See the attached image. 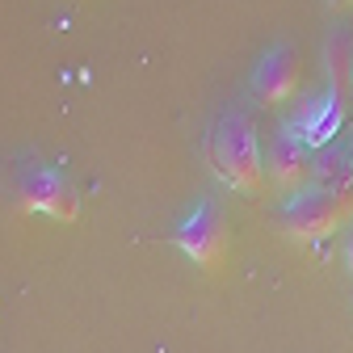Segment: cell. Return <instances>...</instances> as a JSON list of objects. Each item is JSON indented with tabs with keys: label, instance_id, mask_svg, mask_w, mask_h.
<instances>
[{
	"label": "cell",
	"instance_id": "cell-1",
	"mask_svg": "<svg viewBox=\"0 0 353 353\" xmlns=\"http://www.w3.org/2000/svg\"><path fill=\"white\" fill-rule=\"evenodd\" d=\"M206 160L228 190H236L244 198L265 194V156L256 143V126L244 110L219 114V122L206 135Z\"/></svg>",
	"mask_w": 353,
	"mask_h": 353
},
{
	"label": "cell",
	"instance_id": "cell-2",
	"mask_svg": "<svg viewBox=\"0 0 353 353\" xmlns=\"http://www.w3.org/2000/svg\"><path fill=\"white\" fill-rule=\"evenodd\" d=\"M278 223H282V232H290L299 240H320V236L345 232L353 223V194L307 185L278 206Z\"/></svg>",
	"mask_w": 353,
	"mask_h": 353
},
{
	"label": "cell",
	"instance_id": "cell-3",
	"mask_svg": "<svg viewBox=\"0 0 353 353\" xmlns=\"http://www.w3.org/2000/svg\"><path fill=\"white\" fill-rule=\"evenodd\" d=\"M17 198L34 214H51L59 223H72L80 214V190L72 185V176L55 164H21L17 168Z\"/></svg>",
	"mask_w": 353,
	"mask_h": 353
},
{
	"label": "cell",
	"instance_id": "cell-4",
	"mask_svg": "<svg viewBox=\"0 0 353 353\" xmlns=\"http://www.w3.org/2000/svg\"><path fill=\"white\" fill-rule=\"evenodd\" d=\"M172 244L181 248L194 265L202 270H219L228 252V228H223V214H219L210 202H198L181 223L172 228Z\"/></svg>",
	"mask_w": 353,
	"mask_h": 353
},
{
	"label": "cell",
	"instance_id": "cell-5",
	"mask_svg": "<svg viewBox=\"0 0 353 353\" xmlns=\"http://www.w3.org/2000/svg\"><path fill=\"white\" fill-rule=\"evenodd\" d=\"M265 172L282 194H299L312 185V148H307L294 130H274L270 152H265Z\"/></svg>",
	"mask_w": 353,
	"mask_h": 353
},
{
	"label": "cell",
	"instance_id": "cell-6",
	"mask_svg": "<svg viewBox=\"0 0 353 353\" xmlns=\"http://www.w3.org/2000/svg\"><path fill=\"white\" fill-rule=\"evenodd\" d=\"M252 93L261 105H282L299 93V55L286 42H274L252 68Z\"/></svg>",
	"mask_w": 353,
	"mask_h": 353
},
{
	"label": "cell",
	"instance_id": "cell-7",
	"mask_svg": "<svg viewBox=\"0 0 353 353\" xmlns=\"http://www.w3.org/2000/svg\"><path fill=\"white\" fill-rule=\"evenodd\" d=\"M324 76H328V97L349 110L353 101V34L345 26H332L324 38Z\"/></svg>",
	"mask_w": 353,
	"mask_h": 353
},
{
	"label": "cell",
	"instance_id": "cell-8",
	"mask_svg": "<svg viewBox=\"0 0 353 353\" xmlns=\"http://www.w3.org/2000/svg\"><path fill=\"white\" fill-rule=\"evenodd\" d=\"M312 185L320 190H336V194H353V160L345 148H320L312 152Z\"/></svg>",
	"mask_w": 353,
	"mask_h": 353
},
{
	"label": "cell",
	"instance_id": "cell-9",
	"mask_svg": "<svg viewBox=\"0 0 353 353\" xmlns=\"http://www.w3.org/2000/svg\"><path fill=\"white\" fill-rule=\"evenodd\" d=\"M341 256H345V265H349V274H353V223L345 228V240H341Z\"/></svg>",
	"mask_w": 353,
	"mask_h": 353
},
{
	"label": "cell",
	"instance_id": "cell-10",
	"mask_svg": "<svg viewBox=\"0 0 353 353\" xmlns=\"http://www.w3.org/2000/svg\"><path fill=\"white\" fill-rule=\"evenodd\" d=\"M353 5V0H332V9H349Z\"/></svg>",
	"mask_w": 353,
	"mask_h": 353
},
{
	"label": "cell",
	"instance_id": "cell-11",
	"mask_svg": "<svg viewBox=\"0 0 353 353\" xmlns=\"http://www.w3.org/2000/svg\"><path fill=\"white\" fill-rule=\"evenodd\" d=\"M345 152H349V160H353V130H349V143H345Z\"/></svg>",
	"mask_w": 353,
	"mask_h": 353
}]
</instances>
